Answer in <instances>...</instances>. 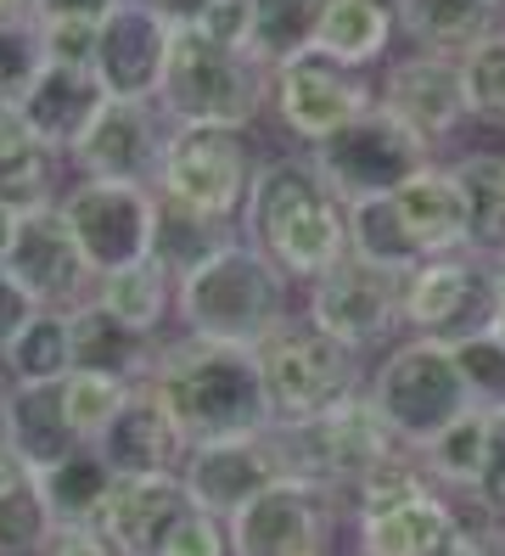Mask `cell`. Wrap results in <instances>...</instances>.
Here are the masks:
<instances>
[{
  "label": "cell",
  "instance_id": "45",
  "mask_svg": "<svg viewBox=\"0 0 505 556\" xmlns=\"http://www.w3.org/2000/svg\"><path fill=\"white\" fill-rule=\"evenodd\" d=\"M471 501L505 522V400L489 405V444H483V472L471 483Z\"/></svg>",
  "mask_w": 505,
  "mask_h": 556
},
{
  "label": "cell",
  "instance_id": "56",
  "mask_svg": "<svg viewBox=\"0 0 505 556\" xmlns=\"http://www.w3.org/2000/svg\"><path fill=\"white\" fill-rule=\"evenodd\" d=\"M483 7H494V12H505V0H483Z\"/></svg>",
  "mask_w": 505,
  "mask_h": 556
},
{
  "label": "cell",
  "instance_id": "17",
  "mask_svg": "<svg viewBox=\"0 0 505 556\" xmlns=\"http://www.w3.org/2000/svg\"><path fill=\"white\" fill-rule=\"evenodd\" d=\"M168 136V118L157 102H101V113L85 124V136L67 147V169L79 180H147L157 175V152Z\"/></svg>",
  "mask_w": 505,
  "mask_h": 556
},
{
  "label": "cell",
  "instance_id": "19",
  "mask_svg": "<svg viewBox=\"0 0 505 556\" xmlns=\"http://www.w3.org/2000/svg\"><path fill=\"white\" fill-rule=\"evenodd\" d=\"M7 270L17 276V287L28 292L34 304H56V309H74L90 299V265L67 231V219L56 203H40V208H23V225H17V242H12V258Z\"/></svg>",
  "mask_w": 505,
  "mask_h": 556
},
{
  "label": "cell",
  "instance_id": "10",
  "mask_svg": "<svg viewBox=\"0 0 505 556\" xmlns=\"http://www.w3.org/2000/svg\"><path fill=\"white\" fill-rule=\"evenodd\" d=\"M500 309V276L483 253H444L427 258L411 276H399V326L411 338L460 343L471 332H489Z\"/></svg>",
  "mask_w": 505,
  "mask_h": 556
},
{
  "label": "cell",
  "instance_id": "28",
  "mask_svg": "<svg viewBox=\"0 0 505 556\" xmlns=\"http://www.w3.org/2000/svg\"><path fill=\"white\" fill-rule=\"evenodd\" d=\"M157 359V338L129 332L124 320H113L96 299L74 304V366L79 371H108L118 382H147Z\"/></svg>",
  "mask_w": 505,
  "mask_h": 556
},
{
  "label": "cell",
  "instance_id": "23",
  "mask_svg": "<svg viewBox=\"0 0 505 556\" xmlns=\"http://www.w3.org/2000/svg\"><path fill=\"white\" fill-rule=\"evenodd\" d=\"M404 231L421 248V258H444V253H471V214H466V191L455 180L450 163H427L421 175H411L399 191H388Z\"/></svg>",
  "mask_w": 505,
  "mask_h": 556
},
{
  "label": "cell",
  "instance_id": "31",
  "mask_svg": "<svg viewBox=\"0 0 505 556\" xmlns=\"http://www.w3.org/2000/svg\"><path fill=\"white\" fill-rule=\"evenodd\" d=\"M34 478H40V495H46L51 517H56V522H79V529H101L108 501H113V489H118V472L101 462L96 444L74 450L67 462L34 472Z\"/></svg>",
  "mask_w": 505,
  "mask_h": 556
},
{
  "label": "cell",
  "instance_id": "5",
  "mask_svg": "<svg viewBox=\"0 0 505 556\" xmlns=\"http://www.w3.org/2000/svg\"><path fill=\"white\" fill-rule=\"evenodd\" d=\"M365 394L411 450H421L427 439L444 433L455 416H466L471 405H478V394H471V382L460 371L455 343L411 338V332H404L399 343H388V354L370 366Z\"/></svg>",
  "mask_w": 505,
  "mask_h": 556
},
{
  "label": "cell",
  "instance_id": "53",
  "mask_svg": "<svg viewBox=\"0 0 505 556\" xmlns=\"http://www.w3.org/2000/svg\"><path fill=\"white\" fill-rule=\"evenodd\" d=\"M494 276H500V309H494V320H489V332L505 343V258H500V265H494Z\"/></svg>",
  "mask_w": 505,
  "mask_h": 556
},
{
  "label": "cell",
  "instance_id": "44",
  "mask_svg": "<svg viewBox=\"0 0 505 556\" xmlns=\"http://www.w3.org/2000/svg\"><path fill=\"white\" fill-rule=\"evenodd\" d=\"M40 28V56L67 62V68H90L96 62V23L85 17H34Z\"/></svg>",
  "mask_w": 505,
  "mask_h": 556
},
{
  "label": "cell",
  "instance_id": "6",
  "mask_svg": "<svg viewBox=\"0 0 505 556\" xmlns=\"http://www.w3.org/2000/svg\"><path fill=\"white\" fill-rule=\"evenodd\" d=\"M269 439L281 450V467L303 483H315L320 495H331L343 517H349L359 478L404 444L382 421V410L370 405V394H354L310 421H281V428H269Z\"/></svg>",
  "mask_w": 505,
  "mask_h": 556
},
{
  "label": "cell",
  "instance_id": "12",
  "mask_svg": "<svg viewBox=\"0 0 505 556\" xmlns=\"http://www.w3.org/2000/svg\"><path fill=\"white\" fill-rule=\"evenodd\" d=\"M370 102H377V79H365L359 68H343L320 51H298L269 68V113L298 147H320Z\"/></svg>",
  "mask_w": 505,
  "mask_h": 556
},
{
  "label": "cell",
  "instance_id": "48",
  "mask_svg": "<svg viewBox=\"0 0 505 556\" xmlns=\"http://www.w3.org/2000/svg\"><path fill=\"white\" fill-rule=\"evenodd\" d=\"M40 556H118V551H113V540L101 534V529H79V522H56Z\"/></svg>",
  "mask_w": 505,
  "mask_h": 556
},
{
  "label": "cell",
  "instance_id": "38",
  "mask_svg": "<svg viewBox=\"0 0 505 556\" xmlns=\"http://www.w3.org/2000/svg\"><path fill=\"white\" fill-rule=\"evenodd\" d=\"M460 79H466L471 118L489 129H505V28H494V35L460 51Z\"/></svg>",
  "mask_w": 505,
  "mask_h": 556
},
{
  "label": "cell",
  "instance_id": "3",
  "mask_svg": "<svg viewBox=\"0 0 505 556\" xmlns=\"http://www.w3.org/2000/svg\"><path fill=\"white\" fill-rule=\"evenodd\" d=\"M287 292H292V281L236 231L219 253H209L197 270H186L175 281V320L191 338L258 349L292 315Z\"/></svg>",
  "mask_w": 505,
  "mask_h": 556
},
{
  "label": "cell",
  "instance_id": "50",
  "mask_svg": "<svg viewBox=\"0 0 505 556\" xmlns=\"http://www.w3.org/2000/svg\"><path fill=\"white\" fill-rule=\"evenodd\" d=\"M455 556H505V522H494L483 534H466Z\"/></svg>",
  "mask_w": 505,
  "mask_h": 556
},
{
  "label": "cell",
  "instance_id": "9",
  "mask_svg": "<svg viewBox=\"0 0 505 556\" xmlns=\"http://www.w3.org/2000/svg\"><path fill=\"white\" fill-rule=\"evenodd\" d=\"M432 141L416 136L399 113H388L382 102H370L359 118H349L337 136H326L320 147H310V157L320 163V175L331 180V191L343 203H365V198H388L411 175H421L432 163Z\"/></svg>",
  "mask_w": 505,
  "mask_h": 556
},
{
  "label": "cell",
  "instance_id": "2",
  "mask_svg": "<svg viewBox=\"0 0 505 556\" xmlns=\"http://www.w3.org/2000/svg\"><path fill=\"white\" fill-rule=\"evenodd\" d=\"M163 405L175 410L180 433L191 444L209 439H242V433H269L276 410L264 394V371L253 349L236 343H209V338H157V359L147 377Z\"/></svg>",
  "mask_w": 505,
  "mask_h": 556
},
{
  "label": "cell",
  "instance_id": "40",
  "mask_svg": "<svg viewBox=\"0 0 505 556\" xmlns=\"http://www.w3.org/2000/svg\"><path fill=\"white\" fill-rule=\"evenodd\" d=\"M129 388H135V382H118V377H108V371H74V377L62 382L67 416H74V428H79V439H85V444H96V439H101V428L113 421V410L124 405Z\"/></svg>",
  "mask_w": 505,
  "mask_h": 556
},
{
  "label": "cell",
  "instance_id": "8",
  "mask_svg": "<svg viewBox=\"0 0 505 556\" xmlns=\"http://www.w3.org/2000/svg\"><path fill=\"white\" fill-rule=\"evenodd\" d=\"M258 157L248 147V129L225 124H168L152 191L168 203H186L209 219L242 225V203L253 191Z\"/></svg>",
  "mask_w": 505,
  "mask_h": 556
},
{
  "label": "cell",
  "instance_id": "54",
  "mask_svg": "<svg viewBox=\"0 0 505 556\" xmlns=\"http://www.w3.org/2000/svg\"><path fill=\"white\" fill-rule=\"evenodd\" d=\"M12 388H17V382L7 377V366H0V416H7V405H12Z\"/></svg>",
  "mask_w": 505,
  "mask_h": 556
},
{
  "label": "cell",
  "instance_id": "24",
  "mask_svg": "<svg viewBox=\"0 0 505 556\" xmlns=\"http://www.w3.org/2000/svg\"><path fill=\"white\" fill-rule=\"evenodd\" d=\"M101 102H108V90H101L96 68L46 62V68L34 74V85L23 90L17 113L28 118V129H34L46 147H56V152L67 157V147H74V141L85 136V124L101 113Z\"/></svg>",
  "mask_w": 505,
  "mask_h": 556
},
{
  "label": "cell",
  "instance_id": "16",
  "mask_svg": "<svg viewBox=\"0 0 505 556\" xmlns=\"http://www.w3.org/2000/svg\"><path fill=\"white\" fill-rule=\"evenodd\" d=\"M377 102L388 113H399L432 147H450L460 136V124L471 118L460 56H450V51H416L411 46L404 56H388L377 74Z\"/></svg>",
  "mask_w": 505,
  "mask_h": 556
},
{
  "label": "cell",
  "instance_id": "21",
  "mask_svg": "<svg viewBox=\"0 0 505 556\" xmlns=\"http://www.w3.org/2000/svg\"><path fill=\"white\" fill-rule=\"evenodd\" d=\"M349 534H354V556H455L466 540L455 495H444V489L399 506L354 511Z\"/></svg>",
  "mask_w": 505,
  "mask_h": 556
},
{
  "label": "cell",
  "instance_id": "4",
  "mask_svg": "<svg viewBox=\"0 0 505 556\" xmlns=\"http://www.w3.org/2000/svg\"><path fill=\"white\" fill-rule=\"evenodd\" d=\"M269 108V68L248 51H230L209 40L202 28L180 12L175 23V51L157 90V113L168 124H225V129H253Z\"/></svg>",
  "mask_w": 505,
  "mask_h": 556
},
{
  "label": "cell",
  "instance_id": "46",
  "mask_svg": "<svg viewBox=\"0 0 505 556\" xmlns=\"http://www.w3.org/2000/svg\"><path fill=\"white\" fill-rule=\"evenodd\" d=\"M163 556H230V529H225V517L191 506V511L180 517V529L168 534Z\"/></svg>",
  "mask_w": 505,
  "mask_h": 556
},
{
  "label": "cell",
  "instance_id": "47",
  "mask_svg": "<svg viewBox=\"0 0 505 556\" xmlns=\"http://www.w3.org/2000/svg\"><path fill=\"white\" fill-rule=\"evenodd\" d=\"M34 309H46V304H34L28 292L17 287V276H12L7 265H0V354H7V343L28 326V315H34Z\"/></svg>",
  "mask_w": 505,
  "mask_h": 556
},
{
  "label": "cell",
  "instance_id": "43",
  "mask_svg": "<svg viewBox=\"0 0 505 556\" xmlns=\"http://www.w3.org/2000/svg\"><path fill=\"white\" fill-rule=\"evenodd\" d=\"M253 12H258V0H197V12H186V17L209 40L253 56Z\"/></svg>",
  "mask_w": 505,
  "mask_h": 556
},
{
  "label": "cell",
  "instance_id": "26",
  "mask_svg": "<svg viewBox=\"0 0 505 556\" xmlns=\"http://www.w3.org/2000/svg\"><path fill=\"white\" fill-rule=\"evenodd\" d=\"M0 439H7L12 455L23 467H34V472H46V467L67 462L74 450H85L74 416H67L62 382L12 388V405H7V416H0Z\"/></svg>",
  "mask_w": 505,
  "mask_h": 556
},
{
  "label": "cell",
  "instance_id": "14",
  "mask_svg": "<svg viewBox=\"0 0 505 556\" xmlns=\"http://www.w3.org/2000/svg\"><path fill=\"white\" fill-rule=\"evenodd\" d=\"M175 23L180 12L152 7V0H118L96 23V79L113 102H157L168 51H175Z\"/></svg>",
  "mask_w": 505,
  "mask_h": 556
},
{
  "label": "cell",
  "instance_id": "34",
  "mask_svg": "<svg viewBox=\"0 0 505 556\" xmlns=\"http://www.w3.org/2000/svg\"><path fill=\"white\" fill-rule=\"evenodd\" d=\"M460 191H466V214H471V253L505 258V152H466L450 163Z\"/></svg>",
  "mask_w": 505,
  "mask_h": 556
},
{
  "label": "cell",
  "instance_id": "20",
  "mask_svg": "<svg viewBox=\"0 0 505 556\" xmlns=\"http://www.w3.org/2000/svg\"><path fill=\"white\" fill-rule=\"evenodd\" d=\"M101 462H108L118 478H152V472H180L191 439L180 433L175 410L163 405V394L152 382H135L124 405L113 410V421L96 439Z\"/></svg>",
  "mask_w": 505,
  "mask_h": 556
},
{
  "label": "cell",
  "instance_id": "18",
  "mask_svg": "<svg viewBox=\"0 0 505 556\" xmlns=\"http://www.w3.org/2000/svg\"><path fill=\"white\" fill-rule=\"evenodd\" d=\"M276 478H287V467H281V450H276V439H269V433L191 444L186 450V467H180V483H186L191 506L214 511V517L242 511Z\"/></svg>",
  "mask_w": 505,
  "mask_h": 556
},
{
  "label": "cell",
  "instance_id": "30",
  "mask_svg": "<svg viewBox=\"0 0 505 556\" xmlns=\"http://www.w3.org/2000/svg\"><path fill=\"white\" fill-rule=\"evenodd\" d=\"M90 299L113 320H124L129 332L163 338V320L175 315V276H168L157 258H135V265H124L113 276H96Z\"/></svg>",
  "mask_w": 505,
  "mask_h": 556
},
{
  "label": "cell",
  "instance_id": "1",
  "mask_svg": "<svg viewBox=\"0 0 505 556\" xmlns=\"http://www.w3.org/2000/svg\"><path fill=\"white\" fill-rule=\"evenodd\" d=\"M236 231L292 287H310L349 258V203L331 191L310 147H298V152L258 157V175H253Z\"/></svg>",
  "mask_w": 505,
  "mask_h": 556
},
{
  "label": "cell",
  "instance_id": "29",
  "mask_svg": "<svg viewBox=\"0 0 505 556\" xmlns=\"http://www.w3.org/2000/svg\"><path fill=\"white\" fill-rule=\"evenodd\" d=\"M494 28H505V12L483 7V0H399V40H411L416 51L460 56Z\"/></svg>",
  "mask_w": 505,
  "mask_h": 556
},
{
  "label": "cell",
  "instance_id": "35",
  "mask_svg": "<svg viewBox=\"0 0 505 556\" xmlns=\"http://www.w3.org/2000/svg\"><path fill=\"white\" fill-rule=\"evenodd\" d=\"M349 253L377 265L388 276H411L416 265H427L421 248L411 242L404 219L393 208V198H365V203H349Z\"/></svg>",
  "mask_w": 505,
  "mask_h": 556
},
{
  "label": "cell",
  "instance_id": "36",
  "mask_svg": "<svg viewBox=\"0 0 505 556\" xmlns=\"http://www.w3.org/2000/svg\"><path fill=\"white\" fill-rule=\"evenodd\" d=\"M236 237V225H225V219H209V214H197V208H186V203H168V198H157V231H152V258L168 270V276H186V270H197L209 253H219L225 242Z\"/></svg>",
  "mask_w": 505,
  "mask_h": 556
},
{
  "label": "cell",
  "instance_id": "37",
  "mask_svg": "<svg viewBox=\"0 0 505 556\" xmlns=\"http://www.w3.org/2000/svg\"><path fill=\"white\" fill-rule=\"evenodd\" d=\"M483 444H489V405H471L438 439L421 444V462L444 495H471V483L483 472Z\"/></svg>",
  "mask_w": 505,
  "mask_h": 556
},
{
  "label": "cell",
  "instance_id": "25",
  "mask_svg": "<svg viewBox=\"0 0 505 556\" xmlns=\"http://www.w3.org/2000/svg\"><path fill=\"white\" fill-rule=\"evenodd\" d=\"M399 40V0H315L310 51L343 62V68H377Z\"/></svg>",
  "mask_w": 505,
  "mask_h": 556
},
{
  "label": "cell",
  "instance_id": "11",
  "mask_svg": "<svg viewBox=\"0 0 505 556\" xmlns=\"http://www.w3.org/2000/svg\"><path fill=\"white\" fill-rule=\"evenodd\" d=\"M90 276H113L135 258H152L157 191L147 180H74L56 198Z\"/></svg>",
  "mask_w": 505,
  "mask_h": 556
},
{
  "label": "cell",
  "instance_id": "52",
  "mask_svg": "<svg viewBox=\"0 0 505 556\" xmlns=\"http://www.w3.org/2000/svg\"><path fill=\"white\" fill-rule=\"evenodd\" d=\"M34 17V0H0V23H28Z\"/></svg>",
  "mask_w": 505,
  "mask_h": 556
},
{
  "label": "cell",
  "instance_id": "42",
  "mask_svg": "<svg viewBox=\"0 0 505 556\" xmlns=\"http://www.w3.org/2000/svg\"><path fill=\"white\" fill-rule=\"evenodd\" d=\"M460 354V371L471 382V394H478V405H500L505 400V343L494 332H471L455 343Z\"/></svg>",
  "mask_w": 505,
  "mask_h": 556
},
{
  "label": "cell",
  "instance_id": "41",
  "mask_svg": "<svg viewBox=\"0 0 505 556\" xmlns=\"http://www.w3.org/2000/svg\"><path fill=\"white\" fill-rule=\"evenodd\" d=\"M46 68L40 56V28L28 23H0V102H23V90L34 85V74Z\"/></svg>",
  "mask_w": 505,
  "mask_h": 556
},
{
  "label": "cell",
  "instance_id": "7",
  "mask_svg": "<svg viewBox=\"0 0 505 556\" xmlns=\"http://www.w3.org/2000/svg\"><path fill=\"white\" fill-rule=\"evenodd\" d=\"M253 354L264 371V394H269V410H276V428L281 421H310L331 405L365 394V382H370L365 354L326 338L303 315H287Z\"/></svg>",
  "mask_w": 505,
  "mask_h": 556
},
{
  "label": "cell",
  "instance_id": "49",
  "mask_svg": "<svg viewBox=\"0 0 505 556\" xmlns=\"http://www.w3.org/2000/svg\"><path fill=\"white\" fill-rule=\"evenodd\" d=\"M118 7V0H34V17H85V23H101Z\"/></svg>",
  "mask_w": 505,
  "mask_h": 556
},
{
  "label": "cell",
  "instance_id": "55",
  "mask_svg": "<svg viewBox=\"0 0 505 556\" xmlns=\"http://www.w3.org/2000/svg\"><path fill=\"white\" fill-rule=\"evenodd\" d=\"M152 7H168V12H175V7H197V0H152Z\"/></svg>",
  "mask_w": 505,
  "mask_h": 556
},
{
  "label": "cell",
  "instance_id": "22",
  "mask_svg": "<svg viewBox=\"0 0 505 556\" xmlns=\"http://www.w3.org/2000/svg\"><path fill=\"white\" fill-rule=\"evenodd\" d=\"M191 511V495L180 472H152V478H118L101 534L113 540L118 556H163L168 534L180 529V517Z\"/></svg>",
  "mask_w": 505,
  "mask_h": 556
},
{
  "label": "cell",
  "instance_id": "39",
  "mask_svg": "<svg viewBox=\"0 0 505 556\" xmlns=\"http://www.w3.org/2000/svg\"><path fill=\"white\" fill-rule=\"evenodd\" d=\"M310 35H315V0H258L253 12V56L264 68L276 62L310 51Z\"/></svg>",
  "mask_w": 505,
  "mask_h": 556
},
{
  "label": "cell",
  "instance_id": "51",
  "mask_svg": "<svg viewBox=\"0 0 505 556\" xmlns=\"http://www.w3.org/2000/svg\"><path fill=\"white\" fill-rule=\"evenodd\" d=\"M17 225H23V208L0 203V265L12 258V242H17Z\"/></svg>",
  "mask_w": 505,
  "mask_h": 556
},
{
  "label": "cell",
  "instance_id": "33",
  "mask_svg": "<svg viewBox=\"0 0 505 556\" xmlns=\"http://www.w3.org/2000/svg\"><path fill=\"white\" fill-rule=\"evenodd\" d=\"M51 529H56V517L40 495V478L0 439V556H40Z\"/></svg>",
  "mask_w": 505,
  "mask_h": 556
},
{
  "label": "cell",
  "instance_id": "27",
  "mask_svg": "<svg viewBox=\"0 0 505 556\" xmlns=\"http://www.w3.org/2000/svg\"><path fill=\"white\" fill-rule=\"evenodd\" d=\"M62 152L46 147L17 113V102H0V203L12 208H40L56 203V175H62Z\"/></svg>",
  "mask_w": 505,
  "mask_h": 556
},
{
  "label": "cell",
  "instance_id": "32",
  "mask_svg": "<svg viewBox=\"0 0 505 556\" xmlns=\"http://www.w3.org/2000/svg\"><path fill=\"white\" fill-rule=\"evenodd\" d=\"M0 366H7V377L17 388L28 382H67L79 366H74V309H34L28 326L7 343V354H0Z\"/></svg>",
  "mask_w": 505,
  "mask_h": 556
},
{
  "label": "cell",
  "instance_id": "13",
  "mask_svg": "<svg viewBox=\"0 0 505 556\" xmlns=\"http://www.w3.org/2000/svg\"><path fill=\"white\" fill-rule=\"evenodd\" d=\"M337 522H349L337 501L287 472L242 511H230L225 529H230V556H331Z\"/></svg>",
  "mask_w": 505,
  "mask_h": 556
},
{
  "label": "cell",
  "instance_id": "15",
  "mask_svg": "<svg viewBox=\"0 0 505 556\" xmlns=\"http://www.w3.org/2000/svg\"><path fill=\"white\" fill-rule=\"evenodd\" d=\"M303 320H315L326 338L349 343L354 354L382 349L399 332V276L349 253L343 265L303 287Z\"/></svg>",
  "mask_w": 505,
  "mask_h": 556
}]
</instances>
